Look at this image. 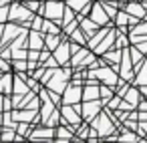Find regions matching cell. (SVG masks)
Instances as JSON below:
<instances>
[{
	"label": "cell",
	"instance_id": "cell-6",
	"mask_svg": "<svg viewBox=\"0 0 147 143\" xmlns=\"http://www.w3.org/2000/svg\"><path fill=\"white\" fill-rule=\"evenodd\" d=\"M101 105H103V101H99V99L87 101V105H83V109H81V115H83L87 121H93V119L101 113Z\"/></svg>",
	"mask_w": 147,
	"mask_h": 143
},
{
	"label": "cell",
	"instance_id": "cell-23",
	"mask_svg": "<svg viewBox=\"0 0 147 143\" xmlns=\"http://www.w3.org/2000/svg\"><path fill=\"white\" fill-rule=\"evenodd\" d=\"M81 30H83V28H81ZM81 30H77V28H75V30L71 32V42H79V45L83 47L87 40H85V34H83Z\"/></svg>",
	"mask_w": 147,
	"mask_h": 143
},
{
	"label": "cell",
	"instance_id": "cell-36",
	"mask_svg": "<svg viewBox=\"0 0 147 143\" xmlns=\"http://www.w3.org/2000/svg\"><path fill=\"white\" fill-rule=\"evenodd\" d=\"M2 123H4V115L0 113V127H2Z\"/></svg>",
	"mask_w": 147,
	"mask_h": 143
},
{
	"label": "cell",
	"instance_id": "cell-7",
	"mask_svg": "<svg viewBox=\"0 0 147 143\" xmlns=\"http://www.w3.org/2000/svg\"><path fill=\"white\" fill-rule=\"evenodd\" d=\"M83 99V89H81V85H75L73 83V87H67V91H65V105H77L79 101Z\"/></svg>",
	"mask_w": 147,
	"mask_h": 143
},
{
	"label": "cell",
	"instance_id": "cell-15",
	"mask_svg": "<svg viewBox=\"0 0 147 143\" xmlns=\"http://www.w3.org/2000/svg\"><path fill=\"white\" fill-rule=\"evenodd\" d=\"M12 91V77L8 75V73H4V75H0V93H4V95H8Z\"/></svg>",
	"mask_w": 147,
	"mask_h": 143
},
{
	"label": "cell",
	"instance_id": "cell-2",
	"mask_svg": "<svg viewBox=\"0 0 147 143\" xmlns=\"http://www.w3.org/2000/svg\"><path fill=\"white\" fill-rule=\"evenodd\" d=\"M65 6H63V0H49V2L45 4V8H42V14L47 16V18H51V20H61L63 22V16H65Z\"/></svg>",
	"mask_w": 147,
	"mask_h": 143
},
{
	"label": "cell",
	"instance_id": "cell-4",
	"mask_svg": "<svg viewBox=\"0 0 147 143\" xmlns=\"http://www.w3.org/2000/svg\"><path fill=\"white\" fill-rule=\"evenodd\" d=\"M131 65H133L131 51H129L127 47H123V59H121V79H123V81H131V79H133Z\"/></svg>",
	"mask_w": 147,
	"mask_h": 143
},
{
	"label": "cell",
	"instance_id": "cell-37",
	"mask_svg": "<svg viewBox=\"0 0 147 143\" xmlns=\"http://www.w3.org/2000/svg\"><path fill=\"white\" fill-rule=\"evenodd\" d=\"M0 133H2V127H0Z\"/></svg>",
	"mask_w": 147,
	"mask_h": 143
},
{
	"label": "cell",
	"instance_id": "cell-32",
	"mask_svg": "<svg viewBox=\"0 0 147 143\" xmlns=\"http://www.w3.org/2000/svg\"><path fill=\"white\" fill-rule=\"evenodd\" d=\"M0 69H2V71H6V69H8V63H6V61H2V59H0Z\"/></svg>",
	"mask_w": 147,
	"mask_h": 143
},
{
	"label": "cell",
	"instance_id": "cell-34",
	"mask_svg": "<svg viewBox=\"0 0 147 143\" xmlns=\"http://www.w3.org/2000/svg\"><path fill=\"white\" fill-rule=\"evenodd\" d=\"M139 89H141V93H143V95H145V97H147V85H141V87H139Z\"/></svg>",
	"mask_w": 147,
	"mask_h": 143
},
{
	"label": "cell",
	"instance_id": "cell-16",
	"mask_svg": "<svg viewBox=\"0 0 147 143\" xmlns=\"http://www.w3.org/2000/svg\"><path fill=\"white\" fill-rule=\"evenodd\" d=\"M127 22H131V18H129V12L127 10H119V14H117V20H115V26L121 30V32H125L127 28H125V24Z\"/></svg>",
	"mask_w": 147,
	"mask_h": 143
},
{
	"label": "cell",
	"instance_id": "cell-1",
	"mask_svg": "<svg viewBox=\"0 0 147 143\" xmlns=\"http://www.w3.org/2000/svg\"><path fill=\"white\" fill-rule=\"evenodd\" d=\"M87 77H95V79H99L101 83H105V85H111V87H117V85L121 83V81H119V77H121V75H117L115 71H111V67L91 69Z\"/></svg>",
	"mask_w": 147,
	"mask_h": 143
},
{
	"label": "cell",
	"instance_id": "cell-28",
	"mask_svg": "<svg viewBox=\"0 0 147 143\" xmlns=\"http://www.w3.org/2000/svg\"><path fill=\"white\" fill-rule=\"evenodd\" d=\"M137 133H139L141 137L147 139V121H139V125H137Z\"/></svg>",
	"mask_w": 147,
	"mask_h": 143
},
{
	"label": "cell",
	"instance_id": "cell-33",
	"mask_svg": "<svg viewBox=\"0 0 147 143\" xmlns=\"http://www.w3.org/2000/svg\"><path fill=\"white\" fill-rule=\"evenodd\" d=\"M2 111H4V97L0 95V113H2Z\"/></svg>",
	"mask_w": 147,
	"mask_h": 143
},
{
	"label": "cell",
	"instance_id": "cell-38",
	"mask_svg": "<svg viewBox=\"0 0 147 143\" xmlns=\"http://www.w3.org/2000/svg\"><path fill=\"white\" fill-rule=\"evenodd\" d=\"M141 2H143V0H141Z\"/></svg>",
	"mask_w": 147,
	"mask_h": 143
},
{
	"label": "cell",
	"instance_id": "cell-3",
	"mask_svg": "<svg viewBox=\"0 0 147 143\" xmlns=\"http://www.w3.org/2000/svg\"><path fill=\"white\" fill-rule=\"evenodd\" d=\"M69 77H71V71H69V69H65V71L57 69V73L53 75V79H51L47 85H49V89H51V91L65 93V91H67V81H69Z\"/></svg>",
	"mask_w": 147,
	"mask_h": 143
},
{
	"label": "cell",
	"instance_id": "cell-11",
	"mask_svg": "<svg viewBox=\"0 0 147 143\" xmlns=\"http://www.w3.org/2000/svg\"><path fill=\"white\" fill-rule=\"evenodd\" d=\"M101 97V87L99 83H87V87L83 89V101H95Z\"/></svg>",
	"mask_w": 147,
	"mask_h": 143
},
{
	"label": "cell",
	"instance_id": "cell-26",
	"mask_svg": "<svg viewBox=\"0 0 147 143\" xmlns=\"http://www.w3.org/2000/svg\"><path fill=\"white\" fill-rule=\"evenodd\" d=\"M131 57H133V63L139 67V65H141V61H143V53L135 47V49H131Z\"/></svg>",
	"mask_w": 147,
	"mask_h": 143
},
{
	"label": "cell",
	"instance_id": "cell-27",
	"mask_svg": "<svg viewBox=\"0 0 147 143\" xmlns=\"http://www.w3.org/2000/svg\"><path fill=\"white\" fill-rule=\"evenodd\" d=\"M147 34V22H143V24H139V26H135L133 30H131V36H139V34Z\"/></svg>",
	"mask_w": 147,
	"mask_h": 143
},
{
	"label": "cell",
	"instance_id": "cell-18",
	"mask_svg": "<svg viewBox=\"0 0 147 143\" xmlns=\"http://www.w3.org/2000/svg\"><path fill=\"white\" fill-rule=\"evenodd\" d=\"M121 59H123V51H113V53H105V61H107L109 65H113L115 69H117V65L121 63Z\"/></svg>",
	"mask_w": 147,
	"mask_h": 143
},
{
	"label": "cell",
	"instance_id": "cell-12",
	"mask_svg": "<svg viewBox=\"0 0 147 143\" xmlns=\"http://www.w3.org/2000/svg\"><path fill=\"white\" fill-rule=\"evenodd\" d=\"M28 49H34V51H42L45 49V38H42V32L34 30L28 34Z\"/></svg>",
	"mask_w": 147,
	"mask_h": 143
},
{
	"label": "cell",
	"instance_id": "cell-20",
	"mask_svg": "<svg viewBox=\"0 0 147 143\" xmlns=\"http://www.w3.org/2000/svg\"><path fill=\"white\" fill-rule=\"evenodd\" d=\"M55 111H53V103L47 99V101H42V107H40V115H42V121L47 123L49 119H51V115H53Z\"/></svg>",
	"mask_w": 147,
	"mask_h": 143
},
{
	"label": "cell",
	"instance_id": "cell-31",
	"mask_svg": "<svg viewBox=\"0 0 147 143\" xmlns=\"http://www.w3.org/2000/svg\"><path fill=\"white\" fill-rule=\"evenodd\" d=\"M139 111H147V101H139Z\"/></svg>",
	"mask_w": 147,
	"mask_h": 143
},
{
	"label": "cell",
	"instance_id": "cell-10",
	"mask_svg": "<svg viewBox=\"0 0 147 143\" xmlns=\"http://www.w3.org/2000/svg\"><path fill=\"white\" fill-rule=\"evenodd\" d=\"M145 8L147 6H145V2H141V0H137V2H127V6H125V10L131 16H137V18H145V14H147Z\"/></svg>",
	"mask_w": 147,
	"mask_h": 143
},
{
	"label": "cell",
	"instance_id": "cell-25",
	"mask_svg": "<svg viewBox=\"0 0 147 143\" xmlns=\"http://www.w3.org/2000/svg\"><path fill=\"white\" fill-rule=\"evenodd\" d=\"M12 67H14V69H16L18 73H22L24 69H28V63H26V59H14Z\"/></svg>",
	"mask_w": 147,
	"mask_h": 143
},
{
	"label": "cell",
	"instance_id": "cell-19",
	"mask_svg": "<svg viewBox=\"0 0 147 143\" xmlns=\"http://www.w3.org/2000/svg\"><path fill=\"white\" fill-rule=\"evenodd\" d=\"M71 139H75V135L69 129H65V123L59 125L57 127V141H71Z\"/></svg>",
	"mask_w": 147,
	"mask_h": 143
},
{
	"label": "cell",
	"instance_id": "cell-17",
	"mask_svg": "<svg viewBox=\"0 0 147 143\" xmlns=\"http://www.w3.org/2000/svg\"><path fill=\"white\" fill-rule=\"evenodd\" d=\"M135 85H147V59L141 61V69L137 71V77H135Z\"/></svg>",
	"mask_w": 147,
	"mask_h": 143
},
{
	"label": "cell",
	"instance_id": "cell-21",
	"mask_svg": "<svg viewBox=\"0 0 147 143\" xmlns=\"http://www.w3.org/2000/svg\"><path fill=\"white\" fill-rule=\"evenodd\" d=\"M18 32H20V26L6 24V26H4V38H2V40H4V42H8V40H10V38H14Z\"/></svg>",
	"mask_w": 147,
	"mask_h": 143
},
{
	"label": "cell",
	"instance_id": "cell-13",
	"mask_svg": "<svg viewBox=\"0 0 147 143\" xmlns=\"http://www.w3.org/2000/svg\"><path fill=\"white\" fill-rule=\"evenodd\" d=\"M79 115H81V113L77 111V107H75V105H73V107H69V105H67V107H63V117H65L69 123H73V127H77V125L81 123V117H79Z\"/></svg>",
	"mask_w": 147,
	"mask_h": 143
},
{
	"label": "cell",
	"instance_id": "cell-35",
	"mask_svg": "<svg viewBox=\"0 0 147 143\" xmlns=\"http://www.w3.org/2000/svg\"><path fill=\"white\" fill-rule=\"evenodd\" d=\"M2 32H4V26H2V22H0V40H2Z\"/></svg>",
	"mask_w": 147,
	"mask_h": 143
},
{
	"label": "cell",
	"instance_id": "cell-5",
	"mask_svg": "<svg viewBox=\"0 0 147 143\" xmlns=\"http://www.w3.org/2000/svg\"><path fill=\"white\" fill-rule=\"evenodd\" d=\"M28 139H32V141H53V139H57V129L51 127V125H47V127H38L36 131L30 133Z\"/></svg>",
	"mask_w": 147,
	"mask_h": 143
},
{
	"label": "cell",
	"instance_id": "cell-24",
	"mask_svg": "<svg viewBox=\"0 0 147 143\" xmlns=\"http://www.w3.org/2000/svg\"><path fill=\"white\" fill-rule=\"evenodd\" d=\"M113 89H115V87H111V85H103V87H101V97H103V101H105V103L113 97V93H115Z\"/></svg>",
	"mask_w": 147,
	"mask_h": 143
},
{
	"label": "cell",
	"instance_id": "cell-8",
	"mask_svg": "<svg viewBox=\"0 0 147 143\" xmlns=\"http://www.w3.org/2000/svg\"><path fill=\"white\" fill-rule=\"evenodd\" d=\"M71 53H73V51H71V45H69V42H61V45L53 51V55H55L57 61H59V65H67V63H71V59H73Z\"/></svg>",
	"mask_w": 147,
	"mask_h": 143
},
{
	"label": "cell",
	"instance_id": "cell-22",
	"mask_svg": "<svg viewBox=\"0 0 147 143\" xmlns=\"http://www.w3.org/2000/svg\"><path fill=\"white\" fill-rule=\"evenodd\" d=\"M139 91H141V89H127L125 99H127L131 105H139V103H137V99H139Z\"/></svg>",
	"mask_w": 147,
	"mask_h": 143
},
{
	"label": "cell",
	"instance_id": "cell-14",
	"mask_svg": "<svg viewBox=\"0 0 147 143\" xmlns=\"http://www.w3.org/2000/svg\"><path fill=\"white\" fill-rule=\"evenodd\" d=\"M61 40H63V34H47L45 36V47L49 49V51H55L59 45H61Z\"/></svg>",
	"mask_w": 147,
	"mask_h": 143
},
{
	"label": "cell",
	"instance_id": "cell-9",
	"mask_svg": "<svg viewBox=\"0 0 147 143\" xmlns=\"http://www.w3.org/2000/svg\"><path fill=\"white\" fill-rule=\"evenodd\" d=\"M91 18L97 22V24H107V18H109V14H107V10H105V6H103V2H99V4H95L93 8H91Z\"/></svg>",
	"mask_w": 147,
	"mask_h": 143
},
{
	"label": "cell",
	"instance_id": "cell-30",
	"mask_svg": "<svg viewBox=\"0 0 147 143\" xmlns=\"http://www.w3.org/2000/svg\"><path fill=\"white\" fill-rule=\"evenodd\" d=\"M127 45H129L127 38H125L123 34H119V36H117V47H127Z\"/></svg>",
	"mask_w": 147,
	"mask_h": 143
},
{
	"label": "cell",
	"instance_id": "cell-29",
	"mask_svg": "<svg viewBox=\"0 0 147 143\" xmlns=\"http://www.w3.org/2000/svg\"><path fill=\"white\" fill-rule=\"evenodd\" d=\"M10 16V6H0V22H4Z\"/></svg>",
	"mask_w": 147,
	"mask_h": 143
}]
</instances>
